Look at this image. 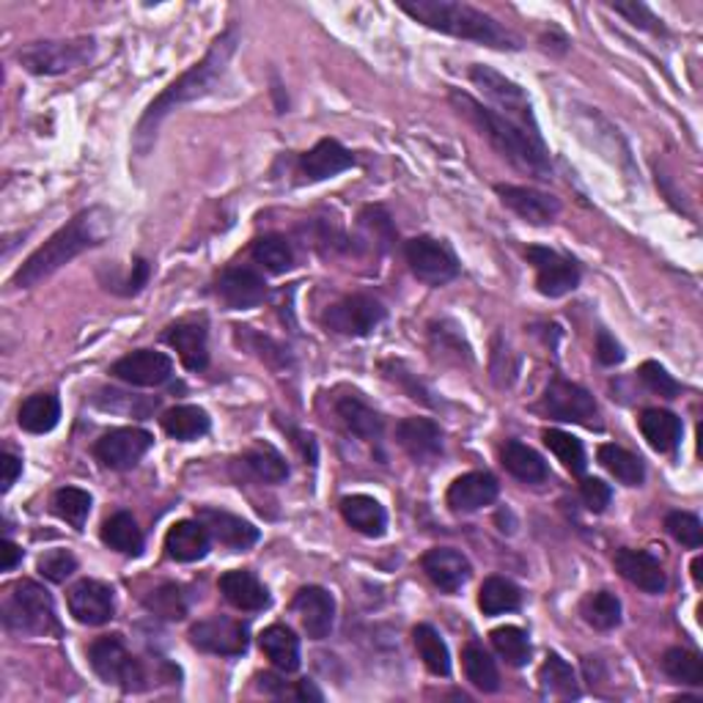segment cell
Listing matches in <instances>:
<instances>
[{
  "label": "cell",
  "mask_w": 703,
  "mask_h": 703,
  "mask_svg": "<svg viewBox=\"0 0 703 703\" xmlns=\"http://www.w3.org/2000/svg\"><path fill=\"white\" fill-rule=\"evenodd\" d=\"M399 9L426 28L456 36V39L476 41V45L492 47V50H519L523 47V39L514 30L500 25L481 9L462 3V0H401Z\"/></svg>",
  "instance_id": "277c9868"
},
{
  "label": "cell",
  "mask_w": 703,
  "mask_h": 703,
  "mask_svg": "<svg viewBox=\"0 0 703 703\" xmlns=\"http://www.w3.org/2000/svg\"><path fill=\"white\" fill-rule=\"evenodd\" d=\"M580 494H582V500H586V506L597 514L605 512L613 500L611 484H605L602 478H582Z\"/></svg>",
  "instance_id": "11a10c76"
},
{
  "label": "cell",
  "mask_w": 703,
  "mask_h": 703,
  "mask_svg": "<svg viewBox=\"0 0 703 703\" xmlns=\"http://www.w3.org/2000/svg\"><path fill=\"white\" fill-rule=\"evenodd\" d=\"M492 645L500 657L506 660L512 668H523L530 660V640L519 627H498L492 629Z\"/></svg>",
  "instance_id": "7dc6e473"
},
{
  "label": "cell",
  "mask_w": 703,
  "mask_h": 703,
  "mask_svg": "<svg viewBox=\"0 0 703 703\" xmlns=\"http://www.w3.org/2000/svg\"><path fill=\"white\" fill-rule=\"evenodd\" d=\"M385 319V309L379 300L368 294H352L343 297L341 303L330 305L322 316L327 330L338 332V336H368L379 322Z\"/></svg>",
  "instance_id": "7c38bea8"
},
{
  "label": "cell",
  "mask_w": 703,
  "mask_h": 703,
  "mask_svg": "<svg viewBox=\"0 0 703 703\" xmlns=\"http://www.w3.org/2000/svg\"><path fill=\"white\" fill-rule=\"evenodd\" d=\"M66 605L75 616L77 624L86 627H102L116 613V599H113V588L99 580H80L70 588L66 593Z\"/></svg>",
  "instance_id": "2e32d148"
},
{
  "label": "cell",
  "mask_w": 703,
  "mask_h": 703,
  "mask_svg": "<svg viewBox=\"0 0 703 703\" xmlns=\"http://www.w3.org/2000/svg\"><path fill=\"white\" fill-rule=\"evenodd\" d=\"M448 99H451V105L460 111V116H465L509 163L528 171V174L539 176V179H550V152H547V146L539 133L519 127L512 118L500 116L498 111L481 105V102H476V99L465 91H451Z\"/></svg>",
  "instance_id": "7a4b0ae2"
},
{
  "label": "cell",
  "mask_w": 703,
  "mask_h": 703,
  "mask_svg": "<svg viewBox=\"0 0 703 703\" xmlns=\"http://www.w3.org/2000/svg\"><path fill=\"white\" fill-rule=\"evenodd\" d=\"M613 12L622 14V17H627L629 23L635 25V28L640 30H649V34H668L663 25V20L657 17V14L651 12L649 7H643V3H638V0H632V3H613Z\"/></svg>",
  "instance_id": "f5cc1de1"
},
{
  "label": "cell",
  "mask_w": 703,
  "mask_h": 703,
  "mask_svg": "<svg viewBox=\"0 0 703 703\" xmlns=\"http://www.w3.org/2000/svg\"><path fill=\"white\" fill-rule=\"evenodd\" d=\"M336 413L338 418L343 420V426H347L355 437H361V440L374 442L382 437V429H385L382 415H379L374 407H368L366 401H361L357 396H341L336 404Z\"/></svg>",
  "instance_id": "4dcf8cb0"
},
{
  "label": "cell",
  "mask_w": 703,
  "mask_h": 703,
  "mask_svg": "<svg viewBox=\"0 0 703 703\" xmlns=\"http://www.w3.org/2000/svg\"><path fill=\"white\" fill-rule=\"evenodd\" d=\"M349 168H355V154L349 152V149H343V146L332 138L319 140L311 152H305L303 158H300V176H303L305 181L332 179V176L343 174V171Z\"/></svg>",
  "instance_id": "7402d4cb"
},
{
  "label": "cell",
  "mask_w": 703,
  "mask_h": 703,
  "mask_svg": "<svg viewBox=\"0 0 703 703\" xmlns=\"http://www.w3.org/2000/svg\"><path fill=\"white\" fill-rule=\"evenodd\" d=\"M494 192L500 196V201L523 217L530 226H547L558 217L561 201L550 192L533 190V187L523 185H494Z\"/></svg>",
  "instance_id": "e0dca14e"
},
{
  "label": "cell",
  "mask_w": 703,
  "mask_h": 703,
  "mask_svg": "<svg viewBox=\"0 0 703 703\" xmlns=\"http://www.w3.org/2000/svg\"><path fill=\"white\" fill-rule=\"evenodd\" d=\"M217 586H221V593L226 597L228 605H234L237 611L259 613L264 611V607H269V591L259 582V577L250 575V572H226Z\"/></svg>",
  "instance_id": "83f0119b"
},
{
  "label": "cell",
  "mask_w": 703,
  "mask_h": 703,
  "mask_svg": "<svg viewBox=\"0 0 703 703\" xmlns=\"http://www.w3.org/2000/svg\"><path fill=\"white\" fill-rule=\"evenodd\" d=\"M0 465H3V492H9L17 484V478L23 476V460L14 454H3Z\"/></svg>",
  "instance_id": "6f0895ef"
},
{
  "label": "cell",
  "mask_w": 703,
  "mask_h": 703,
  "mask_svg": "<svg viewBox=\"0 0 703 703\" xmlns=\"http://www.w3.org/2000/svg\"><path fill=\"white\" fill-rule=\"evenodd\" d=\"M528 262L536 269V286L544 297H564L580 286V269L572 259L561 256L558 250L541 248V244H530L525 250Z\"/></svg>",
  "instance_id": "4fadbf2b"
},
{
  "label": "cell",
  "mask_w": 703,
  "mask_h": 703,
  "mask_svg": "<svg viewBox=\"0 0 703 703\" xmlns=\"http://www.w3.org/2000/svg\"><path fill=\"white\" fill-rule=\"evenodd\" d=\"M53 512L55 517L70 523L75 530H83L88 514H91V494L86 489L64 487L53 494Z\"/></svg>",
  "instance_id": "f6af8a7d"
},
{
  "label": "cell",
  "mask_w": 703,
  "mask_h": 703,
  "mask_svg": "<svg viewBox=\"0 0 703 703\" xmlns=\"http://www.w3.org/2000/svg\"><path fill=\"white\" fill-rule=\"evenodd\" d=\"M242 462L244 467L264 484H284L286 478H289V465H286V460L273 445H267V442H259V445H253L250 451H244Z\"/></svg>",
  "instance_id": "60d3db41"
},
{
  "label": "cell",
  "mask_w": 703,
  "mask_h": 703,
  "mask_svg": "<svg viewBox=\"0 0 703 703\" xmlns=\"http://www.w3.org/2000/svg\"><path fill=\"white\" fill-rule=\"evenodd\" d=\"M500 460L514 478L525 484H541L547 478V462L536 454L533 448L519 440H509L500 448Z\"/></svg>",
  "instance_id": "e575fe53"
},
{
  "label": "cell",
  "mask_w": 703,
  "mask_h": 703,
  "mask_svg": "<svg viewBox=\"0 0 703 703\" xmlns=\"http://www.w3.org/2000/svg\"><path fill=\"white\" fill-rule=\"evenodd\" d=\"M198 519L204 523L212 539H217L221 544L231 547L237 552L248 550V547H253L259 541L256 525H250L248 519L237 517V514L223 512V509H198Z\"/></svg>",
  "instance_id": "d4e9b609"
},
{
  "label": "cell",
  "mask_w": 703,
  "mask_h": 703,
  "mask_svg": "<svg viewBox=\"0 0 703 703\" xmlns=\"http://www.w3.org/2000/svg\"><path fill=\"white\" fill-rule=\"evenodd\" d=\"M97 53V41L91 36H77V39H59V41H34L25 45L17 53L20 64L39 77L66 75V72L86 66Z\"/></svg>",
  "instance_id": "8992f818"
},
{
  "label": "cell",
  "mask_w": 703,
  "mask_h": 703,
  "mask_svg": "<svg viewBox=\"0 0 703 703\" xmlns=\"http://www.w3.org/2000/svg\"><path fill=\"white\" fill-rule=\"evenodd\" d=\"M544 445L550 448L552 454L558 456V462H564V467L575 476H582L586 473V448L577 437L566 435V431L558 429H547L544 431Z\"/></svg>",
  "instance_id": "c3c4849f"
},
{
  "label": "cell",
  "mask_w": 703,
  "mask_h": 703,
  "mask_svg": "<svg viewBox=\"0 0 703 703\" xmlns=\"http://www.w3.org/2000/svg\"><path fill=\"white\" fill-rule=\"evenodd\" d=\"M291 607L300 613V622L311 640H325L330 635L332 622H336V599L330 591L319 586L300 588Z\"/></svg>",
  "instance_id": "ac0fdd59"
},
{
  "label": "cell",
  "mask_w": 703,
  "mask_h": 703,
  "mask_svg": "<svg viewBox=\"0 0 703 703\" xmlns=\"http://www.w3.org/2000/svg\"><path fill=\"white\" fill-rule=\"evenodd\" d=\"M640 431L654 451L670 454L681 442V418H676L668 410H645L640 415Z\"/></svg>",
  "instance_id": "d6a6232c"
},
{
  "label": "cell",
  "mask_w": 703,
  "mask_h": 703,
  "mask_svg": "<svg viewBox=\"0 0 703 703\" xmlns=\"http://www.w3.org/2000/svg\"><path fill=\"white\" fill-rule=\"evenodd\" d=\"M102 541L111 550L124 552V555H140L143 552V533H140L133 514L127 512H116L113 517L105 519V525H102Z\"/></svg>",
  "instance_id": "8d00e7d4"
},
{
  "label": "cell",
  "mask_w": 703,
  "mask_h": 703,
  "mask_svg": "<svg viewBox=\"0 0 703 703\" xmlns=\"http://www.w3.org/2000/svg\"><path fill=\"white\" fill-rule=\"evenodd\" d=\"M539 681L544 692H552L558 698H580V687H577V676L566 660L558 654H550L539 670Z\"/></svg>",
  "instance_id": "ee69618b"
},
{
  "label": "cell",
  "mask_w": 703,
  "mask_h": 703,
  "mask_svg": "<svg viewBox=\"0 0 703 703\" xmlns=\"http://www.w3.org/2000/svg\"><path fill=\"white\" fill-rule=\"evenodd\" d=\"M613 564H616L618 575L627 582H632L635 588L645 593H663L665 586H668V577H665L660 561L651 555V552L643 550H618L613 555Z\"/></svg>",
  "instance_id": "603a6c76"
},
{
  "label": "cell",
  "mask_w": 703,
  "mask_h": 703,
  "mask_svg": "<svg viewBox=\"0 0 703 703\" xmlns=\"http://www.w3.org/2000/svg\"><path fill=\"white\" fill-rule=\"evenodd\" d=\"M396 440L420 465L442 454V431L431 418H404L396 426Z\"/></svg>",
  "instance_id": "cb8c5ba5"
},
{
  "label": "cell",
  "mask_w": 703,
  "mask_h": 703,
  "mask_svg": "<svg viewBox=\"0 0 703 703\" xmlns=\"http://www.w3.org/2000/svg\"><path fill=\"white\" fill-rule=\"evenodd\" d=\"M149 273H152V269H149V262H146V259H135L133 278L127 280V289H124V294H138V291L146 286V280H149Z\"/></svg>",
  "instance_id": "680465c9"
},
{
  "label": "cell",
  "mask_w": 703,
  "mask_h": 703,
  "mask_svg": "<svg viewBox=\"0 0 703 703\" xmlns=\"http://www.w3.org/2000/svg\"><path fill=\"white\" fill-rule=\"evenodd\" d=\"M165 343L179 352L181 363L190 372H204L210 363V347H206V327L201 322H176L165 332Z\"/></svg>",
  "instance_id": "4316f807"
},
{
  "label": "cell",
  "mask_w": 703,
  "mask_h": 703,
  "mask_svg": "<svg viewBox=\"0 0 703 703\" xmlns=\"http://www.w3.org/2000/svg\"><path fill=\"white\" fill-rule=\"evenodd\" d=\"M91 668L105 685L122 687L124 692H138L146 687V670L140 660L124 645L118 635H105L88 645Z\"/></svg>",
  "instance_id": "52a82bcc"
},
{
  "label": "cell",
  "mask_w": 703,
  "mask_h": 703,
  "mask_svg": "<svg viewBox=\"0 0 703 703\" xmlns=\"http://www.w3.org/2000/svg\"><path fill=\"white\" fill-rule=\"evenodd\" d=\"M640 377H643V382L649 385V388L654 390V393L665 396V399H676V396H679V390H681L679 382H676V379L670 377V374L654 361H645L643 366H640Z\"/></svg>",
  "instance_id": "db71d44e"
},
{
  "label": "cell",
  "mask_w": 703,
  "mask_h": 703,
  "mask_svg": "<svg viewBox=\"0 0 703 703\" xmlns=\"http://www.w3.org/2000/svg\"><path fill=\"white\" fill-rule=\"evenodd\" d=\"M341 517L347 519L349 528H355L357 533L379 539L388 530V512L379 500L368 498V494H349L341 500Z\"/></svg>",
  "instance_id": "f1b7e54d"
},
{
  "label": "cell",
  "mask_w": 703,
  "mask_h": 703,
  "mask_svg": "<svg viewBox=\"0 0 703 703\" xmlns=\"http://www.w3.org/2000/svg\"><path fill=\"white\" fill-rule=\"evenodd\" d=\"M111 374L135 388H160L174 377V361L158 349H138L118 357L111 366Z\"/></svg>",
  "instance_id": "5bb4252c"
},
{
  "label": "cell",
  "mask_w": 703,
  "mask_h": 703,
  "mask_svg": "<svg viewBox=\"0 0 703 703\" xmlns=\"http://www.w3.org/2000/svg\"><path fill=\"white\" fill-rule=\"evenodd\" d=\"M413 643L431 674L442 676V679L451 674V654H448V645L431 624H418V627L413 629Z\"/></svg>",
  "instance_id": "f35d334b"
},
{
  "label": "cell",
  "mask_w": 703,
  "mask_h": 703,
  "mask_svg": "<svg viewBox=\"0 0 703 703\" xmlns=\"http://www.w3.org/2000/svg\"><path fill=\"white\" fill-rule=\"evenodd\" d=\"M665 530H668L679 544L690 547V550H698V547L703 544L701 519L690 512H670L668 517H665Z\"/></svg>",
  "instance_id": "f907efd6"
},
{
  "label": "cell",
  "mask_w": 703,
  "mask_h": 703,
  "mask_svg": "<svg viewBox=\"0 0 703 703\" xmlns=\"http://www.w3.org/2000/svg\"><path fill=\"white\" fill-rule=\"evenodd\" d=\"M3 624L17 635H61L53 597L34 580H20L3 599Z\"/></svg>",
  "instance_id": "5b68a950"
},
{
  "label": "cell",
  "mask_w": 703,
  "mask_h": 703,
  "mask_svg": "<svg viewBox=\"0 0 703 703\" xmlns=\"http://www.w3.org/2000/svg\"><path fill=\"white\" fill-rule=\"evenodd\" d=\"M237 45H239V28L237 25H228V28L212 41V47L206 50L204 59L198 61V64H192L185 75L176 77V80L171 83L158 99H152V105L146 108V113L140 116L138 127H135V135H133V146L140 158L149 154L152 143L158 140L160 124L165 122L168 113H174L176 108L187 105V102H196V99L215 91L217 83H221L223 75H226L228 61H231Z\"/></svg>",
  "instance_id": "6da1fadb"
},
{
  "label": "cell",
  "mask_w": 703,
  "mask_h": 703,
  "mask_svg": "<svg viewBox=\"0 0 703 703\" xmlns=\"http://www.w3.org/2000/svg\"><path fill=\"white\" fill-rule=\"evenodd\" d=\"M210 547L212 536L201 519H181L165 536V552L176 564H196V561L206 558Z\"/></svg>",
  "instance_id": "484cf974"
},
{
  "label": "cell",
  "mask_w": 703,
  "mask_h": 703,
  "mask_svg": "<svg viewBox=\"0 0 703 703\" xmlns=\"http://www.w3.org/2000/svg\"><path fill=\"white\" fill-rule=\"evenodd\" d=\"M259 681H262V690L275 692V695H284V692H286V685L278 679V676L264 674V676H259Z\"/></svg>",
  "instance_id": "6125c7cd"
},
{
  "label": "cell",
  "mask_w": 703,
  "mask_h": 703,
  "mask_svg": "<svg viewBox=\"0 0 703 703\" xmlns=\"http://www.w3.org/2000/svg\"><path fill=\"white\" fill-rule=\"evenodd\" d=\"M146 607L158 613L160 618H168V622H179L187 616V602L179 586H160L158 591H152V597L146 599Z\"/></svg>",
  "instance_id": "681fc988"
},
{
  "label": "cell",
  "mask_w": 703,
  "mask_h": 703,
  "mask_svg": "<svg viewBox=\"0 0 703 703\" xmlns=\"http://www.w3.org/2000/svg\"><path fill=\"white\" fill-rule=\"evenodd\" d=\"M61 420V401L53 393H34L20 404L17 424L30 435H47Z\"/></svg>",
  "instance_id": "1f68e13d"
},
{
  "label": "cell",
  "mask_w": 703,
  "mask_h": 703,
  "mask_svg": "<svg viewBox=\"0 0 703 703\" xmlns=\"http://www.w3.org/2000/svg\"><path fill=\"white\" fill-rule=\"evenodd\" d=\"M294 695L300 698V701H325V695H322V692L314 687V681H309V679L297 685Z\"/></svg>",
  "instance_id": "94428289"
},
{
  "label": "cell",
  "mask_w": 703,
  "mask_h": 703,
  "mask_svg": "<svg viewBox=\"0 0 703 703\" xmlns=\"http://www.w3.org/2000/svg\"><path fill=\"white\" fill-rule=\"evenodd\" d=\"M39 575L50 582H66V577H72L77 572V558L70 550H50L45 552L36 564Z\"/></svg>",
  "instance_id": "816d5d0a"
},
{
  "label": "cell",
  "mask_w": 703,
  "mask_h": 703,
  "mask_svg": "<svg viewBox=\"0 0 703 703\" xmlns=\"http://www.w3.org/2000/svg\"><path fill=\"white\" fill-rule=\"evenodd\" d=\"M597 456H599V465L605 467L611 476H616L622 484H627V487H640V484L645 481L643 462H640L635 454H629L627 448L607 442V445H599Z\"/></svg>",
  "instance_id": "74e56055"
},
{
  "label": "cell",
  "mask_w": 703,
  "mask_h": 703,
  "mask_svg": "<svg viewBox=\"0 0 703 703\" xmlns=\"http://www.w3.org/2000/svg\"><path fill=\"white\" fill-rule=\"evenodd\" d=\"M663 670L670 676V679L679 681V685H690V687H701L703 685L701 657H698L695 651L681 649V645H676V649L665 651Z\"/></svg>",
  "instance_id": "bcb514c9"
},
{
  "label": "cell",
  "mask_w": 703,
  "mask_h": 703,
  "mask_svg": "<svg viewBox=\"0 0 703 703\" xmlns=\"http://www.w3.org/2000/svg\"><path fill=\"white\" fill-rule=\"evenodd\" d=\"M163 429L165 435L174 437L179 442H192L198 437L210 435L212 420L206 415V410L196 407V404H179V407L168 410L163 415Z\"/></svg>",
  "instance_id": "836d02e7"
},
{
  "label": "cell",
  "mask_w": 703,
  "mask_h": 703,
  "mask_svg": "<svg viewBox=\"0 0 703 703\" xmlns=\"http://www.w3.org/2000/svg\"><path fill=\"white\" fill-rule=\"evenodd\" d=\"M470 80L476 83V88H481V93L492 102V105L500 108V116L512 118V122L519 124V127L539 133V124H536L528 93H525L517 83L509 80V77H503L500 72H494L492 66H484V64L473 66Z\"/></svg>",
  "instance_id": "ba28073f"
},
{
  "label": "cell",
  "mask_w": 703,
  "mask_h": 703,
  "mask_svg": "<svg viewBox=\"0 0 703 703\" xmlns=\"http://www.w3.org/2000/svg\"><path fill=\"white\" fill-rule=\"evenodd\" d=\"M523 605V593L506 577H487L478 591V607L484 616H503V613H514Z\"/></svg>",
  "instance_id": "d590c367"
},
{
  "label": "cell",
  "mask_w": 703,
  "mask_h": 703,
  "mask_svg": "<svg viewBox=\"0 0 703 703\" xmlns=\"http://www.w3.org/2000/svg\"><path fill=\"white\" fill-rule=\"evenodd\" d=\"M500 484L492 473H465L448 487V506L456 514H470L498 500Z\"/></svg>",
  "instance_id": "d6986e66"
},
{
  "label": "cell",
  "mask_w": 703,
  "mask_h": 703,
  "mask_svg": "<svg viewBox=\"0 0 703 703\" xmlns=\"http://www.w3.org/2000/svg\"><path fill=\"white\" fill-rule=\"evenodd\" d=\"M259 645L269 663L284 674H294L300 668V638L284 624H273L259 635Z\"/></svg>",
  "instance_id": "f546056e"
},
{
  "label": "cell",
  "mask_w": 703,
  "mask_h": 703,
  "mask_svg": "<svg viewBox=\"0 0 703 703\" xmlns=\"http://www.w3.org/2000/svg\"><path fill=\"white\" fill-rule=\"evenodd\" d=\"M154 437L146 429H135V426H124V429H113L108 435L99 437L93 442V456H97L108 470H133L152 448Z\"/></svg>",
  "instance_id": "8fae6325"
},
{
  "label": "cell",
  "mask_w": 703,
  "mask_h": 703,
  "mask_svg": "<svg viewBox=\"0 0 703 703\" xmlns=\"http://www.w3.org/2000/svg\"><path fill=\"white\" fill-rule=\"evenodd\" d=\"M597 357L602 366H616V363L624 361V349L622 343L616 341V338L611 336V332L599 330L597 336Z\"/></svg>",
  "instance_id": "9f6ffc18"
},
{
  "label": "cell",
  "mask_w": 703,
  "mask_h": 703,
  "mask_svg": "<svg viewBox=\"0 0 703 703\" xmlns=\"http://www.w3.org/2000/svg\"><path fill=\"white\" fill-rule=\"evenodd\" d=\"M426 577L435 582L440 591L456 593L467 580H470V561L454 547H435L420 558Z\"/></svg>",
  "instance_id": "44dd1931"
},
{
  "label": "cell",
  "mask_w": 703,
  "mask_h": 703,
  "mask_svg": "<svg viewBox=\"0 0 703 703\" xmlns=\"http://www.w3.org/2000/svg\"><path fill=\"white\" fill-rule=\"evenodd\" d=\"M410 269L426 286H445L460 275V259L451 244L435 237H415L404 244Z\"/></svg>",
  "instance_id": "9c48e42d"
},
{
  "label": "cell",
  "mask_w": 703,
  "mask_h": 703,
  "mask_svg": "<svg viewBox=\"0 0 703 703\" xmlns=\"http://www.w3.org/2000/svg\"><path fill=\"white\" fill-rule=\"evenodd\" d=\"M190 643L210 654H221V657H237L248 651V627L234 618L215 616L206 622H198L190 629Z\"/></svg>",
  "instance_id": "9a60e30c"
},
{
  "label": "cell",
  "mask_w": 703,
  "mask_h": 703,
  "mask_svg": "<svg viewBox=\"0 0 703 703\" xmlns=\"http://www.w3.org/2000/svg\"><path fill=\"white\" fill-rule=\"evenodd\" d=\"M582 616H586V622L591 624L593 629L607 632V629H616L618 624H622V602H618L616 593L611 591L588 593V597L582 599Z\"/></svg>",
  "instance_id": "7bdbcfd3"
},
{
  "label": "cell",
  "mask_w": 703,
  "mask_h": 703,
  "mask_svg": "<svg viewBox=\"0 0 703 703\" xmlns=\"http://www.w3.org/2000/svg\"><path fill=\"white\" fill-rule=\"evenodd\" d=\"M0 552H3V564H0V569L3 572H14L20 564H23V550H20L12 539L3 541V550Z\"/></svg>",
  "instance_id": "91938a15"
},
{
  "label": "cell",
  "mask_w": 703,
  "mask_h": 703,
  "mask_svg": "<svg viewBox=\"0 0 703 703\" xmlns=\"http://www.w3.org/2000/svg\"><path fill=\"white\" fill-rule=\"evenodd\" d=\"M250 256L273 275L286 273V269L294 264L291 244L286 242V237H280V234H264V237H259L256 242H253V248H250Z\"/></svg>",
  "instance_id": "b9f144b4"
},
{
  "label": "cell",
  "mask_w": 703,
  "mask_h": 703,
  "mask_svg": "<svg viewBox=\"0 0 703 703\" xmlns=\"http://www.w3.org/2000/svg\"><path fill=\"white\" fill-rule=\"evenodd\" d=\"M217 294L228 309H256L267 300V284L248 267H231L217 278Z\"/></svg>",
  "instance_id": "ffe728a7"
},
{
  "label": "cell",
  "mask_w": 703,
  "mask_h": 703,
  "mask_svg": "<svg viewBox=\"0 0 703 703\" xmlns=\"http://www.w3.org/2000/svg\"><path fill=\"white\" fill-rule=\"evenodd\" d=\"M111 228L113 221L108 210H102V206L83 210L80 215L72 217L64 228H59L39 250H34V253L25 259V264L17 269L12 284L17 286V289H34L41 280L59 273L61 267H66L72 259H77L80 253H86V250L102 244V239L111 234Z\"/></svg>",
  "instance_id": "3957f363"
},
{
  "label": "cell",
  "mask_w": 703,
  "mask_h": 703,
  "mask_svg": "<svg viewBox=\"0 0 703 703\" xmlns=\"http://www.w3.org/2000/svg\"><path fill=\"white\" fill-rule=\"evenodd\" d=\"M544 413L555 420H564V424H580V426H588V429H599V426H602V420H599L597 399H593L586 388H580V385L561 377H555L550 385H547Z\"/></svg>",
  "instance_id": "30bf717a"
},
{
  "label": "cell",
  "mask_w": 703,
  "mask_h": 703,
  "mask_svg": "<svg viewBox=\"0 0 703 703\" xmlns=\"http://www.w3.org/2000/svg\"><path fill=\"white\" fill-rule=\"evenodd\" d=\"M462 665H465V676L473 687L481 692H498L500 674L494 660L489 657V651L481 643H467L462 651Z\"/></svg>",
  "instance_id": "ab89813d"
},
{
  "label": "cell",
  "mask_w": 703,
  "mask_h": 703,
  "mask_svg": "<svg viewBox=\"0 0 703 703\" xmlns=\"http://www.w3.org/2000/svg\"><path fill=\"white\" fill-rule=\"evenodd\" d=\"M701 566H703V561H701V555H698V558L692 561V577H695V586H701Z\"/></svg>",
  "instance_id": "be15d7a7"
}]
</instances>
